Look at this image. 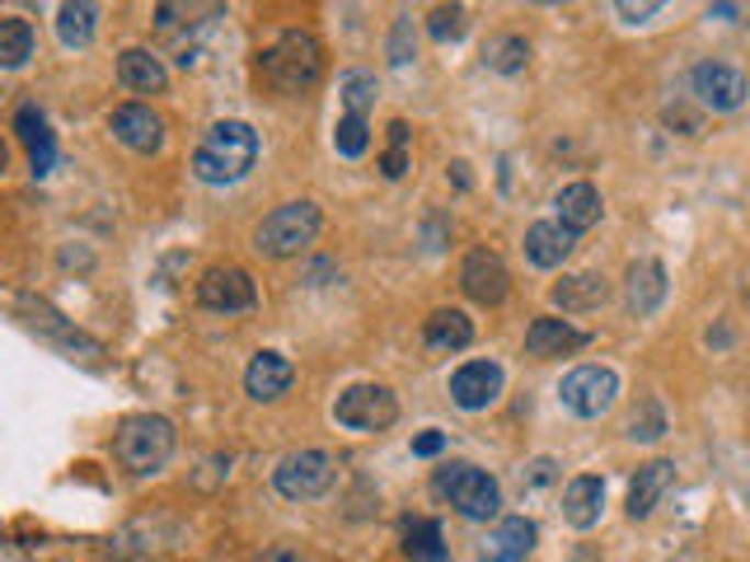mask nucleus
Masks as SVG:
<instances>
[{
    "mask_svg": "<svg viewBox=\"0 0 750 562\" xmlns=\"http://www.w3.org/2000/svg\"><path fill=\"white\" fill-rule=\"evenodd\" d=\"M558 398L572 417H605L619 398V375L609 366H578L558 384Z\"/></svg>",
    "mask_w": 750,
    "mask_h": 562,
    "instance_id": "obj_8",
    "label": "nucleus"
},
{
    "mask_svg": "<svg viewBox=\"0 0 750 562\" xmlns=\"http://www.w3.org/2000/svg\"><path fill=\"white\" fill-rule=\"evenodd\" d=\"M667 127H680V136H699L704 132V117L690 113L685 103H671V109H667Z\"/></svg>",
    "mask_w": 750,
    "mask_h": 562,
    "instance_id": "obj_38",
    "label": "nucleus"
},
{
    "mask_svg": "<svg viewBox=\"0 0 750 562\" xmlns=\"http://www.w3.org/2000/svg\"><path fill=\"white\" fill-rule=\"evenodd\" d=\"M549 295L563 314H586V310H601L609 301V281L601 272H572V277L558 281Z\"/></svg>",
    "mask_w": 750,
    "mask_h": 562,
    "instance_id": "obj_25",
    "label": "nucleus"
},
{
    "mask_svg": "<svg viewBox=\"0 0 750 562\" xmlns=\"http://www.w3.org/2000/svg\"><path fill=\"white\" fill-rule=\"evenodd\" d=\"M94 29H99V5H90V0H66V5H57V38L66 47H90Z\"/></svg>",
    "mask_w": 750,
    "mask_h": 562,
    "instance_id": "obj_27",
    "label": "nucleus"
},
{
    "mask_svg": "<svg viewBox=\"0 0 750 562\" xmlns=\"http://www.w3.org/2000/svg\"><path fill=\"white\" fill-rule=\"evenodd\" d=\"M553 211H558L553 221L563 225V231H572V235H586L591 225H601V216H605L601 188H596V183H586V179L568 183V188H558V198H553Z\"/></svg>",
    "mask_w": 750,
    "mask_h": 562,
    "instance_id": "obj_18",
    "label": "nucleus"
},
{
    "mask_svg": "<svg viewBox=\"0 0 750 562\" xmlns=\"http://www.w3.org/2000/svg\"><path fill=\"white\" fill-rule=\"evenodd\" d=\"M14 132H20V140H24L29 150L38 146V140H47V136H52V132H47V122H43V113L33 109V103H24V109L14 113Z\"/></svg>",
    "mask_w": 750,
    "mask_h": 562,
    "instance_id": "obj_37",
    "label": "nucleus"
},
{
    "mask_svg": "<svg viewBox=\"0 0 750 562\" xmlns=\"http://www.w3.org/2000/svg\"><path fill=\"white\" fill-rule=\"evenodd\" d=\"M605 512V479L596 473H578L568 487H563V520L572 530H591Z\"/></svg>",
    "mask_w": 750,
    "mask_h": 562,
    "instance_id": "obj_23",
    "label": "nucleus"
},
{
    "mask_svg": "<svg viewBox=\"0 0 750 562\" xmlns=\"http://www.w3.org/2000/svg\"><path fill=\"white\" fill-rule=\"evenodd\" d=\"M5 173H10V146L0 140V179H5Z\"/></svg>",
    "mask_w": 750,
    "mask_h": 562,
    "instance_id": "obj_45",
    "label": "nucleus"
},
{
    "mask_svg": "<svg viewBox=\"0 0 750 562\" xmlns=\"http://www.w3.org/2000/svg\"><path fill=\"white\" fill-rule=\"evenodd\" d=\"M254 562H305V558H301V549H295V543H272V549H264Z\"/></svg>",
    "mask_w": 750,
    "mask_h": 562,
    "instance_id": "obj_42",
    "label": "nucleus"
},
{
    "mask_svg": "<svg viewBox=\"0 0 750 562\" xmlns=\"http://www.w3.org/2000/svg\"><path fill=\"white\" fill-rule=\"evenodd\" d=\"M338 90H343V109H347V117H366V109L376 103V76H366V70H347Z\"/></svg>",
    "mask_w": 750,
    "mask_h": 562,
    "instance_id": "obj_32",
    "label": "nucleus"
},
{
    "mask_svg": "<svg viewBox=\"0 0 750 562\" xmlns=\"http://www.w3.org/2000/svg\"><path fill=\"white\" fill-rule=\"evenodd\" d=\"M436 497H446L464 520H497L502 512V483L493 479L488 469H474V464H446L436 469Z\"/></svg>",
    "mask_w": 750,
    "mask_h": 562,
    "instance_id": "obj_5",
    "label": "nucleus"
},
{
    "mask_svg": "<svg viewBox=\"0 0 750 562\" xmlns=\"http://www.w3.org/2000/svg\"><path fill=\"white\" fill-rule=\"evenodd\" d=\"M254 165H258V132L239 117L212 122L202 146L193 150V179L206 188H231L239 179H249Z\"/></svg>",
    "mask_w": 750,
    "mask_h": 562,
    "instance_id": "obj_1",
    "label": "nucleus"
},
{
    "mask_svg": "<svg viewBox=\"0 0 750 562\" xmlns=\"http://www.w3.org/2000/svg\"><path fill=\"white\" fill-rule=\"evenodd\" d=\"M334 479H338V460L328 450H315V446L282 454V464L272 469V487L282 492L287 502H315L334 487Z\"/></svg>",
    "mask_w": 750,
    "mask_h": 562,
    "instance_id": "obj_6",
    "label": "nucleus"
},
{
    "mask_svg": "<svg viewBox=\"0 0 750 562\" xmlns=\"http://www.w3.org/2000/svg\"><path fill=\"white\" fill-rule=\"evenodd\" d=\"M502 384H507V375H502L497 361H464L450 375V403L460 413H488L502 398Z\"/></svg>",
    "mask_w": 750,
    "mask_h": 562,
    "instance_id": "obj_12",
    "label": "nucleus"
},
{
    "mask_svg": "<svg viewBox=\"0 0 750 562\" xmlns=\"http://www.w3.org/2000/svg\"><path fill=\"white\" fill-rule=\"evenodd\" d=\"M713 14H718V20H737L741 5H708V20H713Z\"/></svg>",
    "mask_w": 750,
    "mask_h": 562,
    "instance_id": "obj_44",
    "label": "nucleus"
},
{
    "mask_svg": "<svg viewBox=\"0 0 750 562\" xmlns=\"http://www.w3.org/2000/svg\"><path fill=\"white\" fill-rule=\"evenodd\" d=\"M423 342H427V351H436V357H456V351H464L474 342V319H469L464 310H436L423 324Z\"/></svg>",
    "mask_w": 750,
    "mask_h": 562,
    "instance_id": "obj_24",
    "label": "nucleus"
},
{
    "mask_svg": "<svg viewBox=\"0 0 750 562\" xmlns=\"http://www.w3.org/2000/svg\"><path fill=\"white\" fill-rule=\"evenodd\" d=\"M483 66L497 70V76H520V70L530 66V38H520V33H497V38H488Z\"/></svg>",
    "mask_w": 750,
    "mask_h": 562,
    "instance_id": "obj_28",
    "label": "nucleus"
},
{
    "mask_svg": "<svg viewBox=\"0 0 750 562\" xmlns=\"http://www.w3.org/2000/svg\"><path fill=\"white\" fill-rule=\"evenodd\" d=\"M295 384V366L282 357V351H258L249 361V371H244V394L254 403H277L287 398Z\"/></svg>",
    "mask_w": 750,
    "mask_h": 562,
    "instance_id": "obj_17",
    "label": "nucleus"
},
{
    "mask_svg": "<svg viewBox=\"0 0 750 562\" xmlns=\"http://www.w3.org/2000/svg\"><path fill=\"white\" fill-rule=\"evenodd\" d=\"M624 431H629V441H638V446H657L661 436L671 431V422H667V408H661L657 398H642L638 408L629 413V427H624Z\"/></svg>",
    "mask_w": 750,
    "mask_h": 562,
    "instance_id": "obj_31",
    "label": "nucleus"
},
{
    "mask_svg": "<svg viewBox=\"0 0 750 562\" xmlns=\"http://www.w3.org/2000/svg\"><path fill=\"white\" fill-rule=\"evenodd\" d=\"M33 57V24L20 14H5L0 20V70H20Z\"/></svg>",
    "mask_w": 750,
    "mask_h": 562,
    "instance_id": "obj_29",
    "label": "nucleus"
},
{
    "mask_svg": "<svg viewBox=\"0 0 750 562\" xmlns=\"http://www.w3.org/2000/svg\"><path fill=\"white\" fill-rule=\"evenodd\" d=\"M173 446H179L173 422L160 413H132V417H122L113 431V460L127 473H136V479L160 473L173 460Z\"/></svg>",
    "mask_w": 750,
    "mask_h": 562,
    "instance_id": "obj_3",
    "label": "nucleus"
},
{
    "mask_svg": "<svg viewBox=\"0 0 750 562\" xmlns=\"http://www.w3.org/2000/svg\"><path fill=\"white\" fill-rule=\"evenodd\" d=\"M690 94H694V103L699 109H713V113H737L741 103H746V94H750V85H746V76L737 66H727V61H699L690 70Z\"/></svg>",
    "mask_w": 750,
    "mask_h": 562,
    "instance_id": "obj_10",
    "label": "nucleus"
},
{
    "mask_svg": "<svg viewBox=\"0 0 750 562\" xmlns=\"http://www.w3.org/2000/svg\"><path fill=\"white\" fill-rule=\"evenodd\" d=\"M258 70H264V80L272 85L277 94L301 99V94H310L324 80V43L310 29H282L264 47Z\"/></svg>",
    "mask_w": 750,
    "mask_h": 562,
    "instance_id": "obj_2",
    "label": "nucleus"
},
{
    "mask_svg": "<svg viewBox=\"0 0 750 562\" xmlns=\"http://www.w3.org/2000/svg\"><path fill=\"white\" fill-rule=\"evenodd\" d=\"M553 483H558V460H553V454H535V460L520 464V473H516V492H520V497H535V492H545Z\"/></svg>",
    "mask_w": 750,
    "mask_h": 562,
    "instance_id": "obj_34",
    "label": "nucleus"
},
{
    "mask_svg": "<svg viewBox=\"0 0 750 562\" xmlns=\"http://www.w3.org/2000/svg\"><path fill=\"white\" fill-rule=\"evenodd\" d=\"M572 249H578V235L563 231L558 221H535L526 231V258L535 262V268H545V272L563 268V262L572 258Z\"/></svg>",
    "mask_w": 750,
    "mask_h": 562,
    "instance_id": "obj_22",
    "label": "nucleus"
},
{
    "mask_svg": "<svg viewBox=\"0 0 750 562\" xmlns=\"http://www.w3.org/2000/svg\"><path fill=\"white\" fill-rule=\"evenodd\" d=\"M385 52H390V66H408V61L417 57V33H413V14H399V20H394Z\"/></svg>",
    "mask_w": 750,
    "mask_h": 562,
    "instance_id": "obj_36",
    "label": "nucleus"
},
{
    "mask_svg": "<svg viewBox=\"0 0 750 562\" xmlns=\"http://www.w3.org/2000/svg\"><path fill=\"white\" fill-rule=\"evenodd\" d=\"M667 268H661L657 258H638L629 277H624V305H629L634 319H652V314L661 310V301H667Z\"/></svg>",
    "mask_w": 750,
    "mask_h": 562,
    "instance_id": "obj_16",
    "label": "nucleus"
},
{
    "mask_svg": "<svg viewBox=\"0 0 750 562\" xmlns=\"http://www.w3.org/2000/svg\"><path fill=\"white\" fill-rule=\"evenodd\" d=\"M535 539H539V530H535L530 516H502L493 525V535L483 539L479 562H526L530 549H535Z\"/></svg>",
    "mask_w": 750,
    "mask_h": 562,
    "instance_id": "obj_19",
    "label": "nucleus"
},
{
    "mask_svg": "<svg viewBox=\"0 0 750 562\" xmlns=\"http://www.w3.org/2000/svg\"><path fill=\"white\" fill-rule=\"evenodd\" d=\"M334 422L357 436H376L390 431L399 422V398L385 384H347V390L334 398Z\"/></svg>",
    "mask_w": 750,
    "mask_h": 562,
    "instance_id": "obj_7",
    "label": "nucleus"
},
{
    "mask_svg": "<svg viewBox=\"0 0 750 562\" xmlns=\"http://www.w3.org/2000/svg\"><path fill=\"white\" fill-rule=\"evenodd\" d=\"M404 146H408V122L394 117V122H390V150H404Z\"/></svg>",
    "mask_w": 750,
    "mask_h": 562,
    "instance_id": "obj_43",
    "label": "nucleus"
},
{
    "mask_svg": "<svg viewBox=\"0 0 750 562\" xmlns=\"http://www.w3.org/2000/svg\"><path fill=\"white\" fill-rule=\"evenodd\" d=\"M591 342V333L568 324V319H553V314H545V319H535L526 328V357L535 361H553V357H572V351H582Z\"/></svg>",
    "mask_w": 750,
    "mask_h": 562,
    "instance_id": "obj_15",
    "label": "nucleus"
},
{
    "mask_svg": "<svg viewBox=\"0 0 750 562\" xmlns=\"http://www.w3.org/2000/svg\"><path fill=\"white\" fill-rule=\"evenodd\" d=\"M24 314H29V324H33V333H43L47 342H57L61 351H80V357H103V342H94L90 333H80L66 314L57 310V305H47V301H38V295H24Z\"/></svg>",
    "mask_w": 750,
    "mask_h": 562,
    "instance_id": "obj_14",
    "label": "nucleus"
},
{
    "mask_svg": "<svg viewBox=\"0 0 750 562\" xmlns=\"http://www.w3.org/2000/svg\"><path fill=\"white\" fill-rule=\"evenodd\" d=\"M198 305L212 314H244L258 305V286L239 262H212L198 277Z\"/></svg>",
    "mask_w": 750,
    "mask_h": 562,
    "instance_id": "obj_9",
    "label": "nucleus"
},
{
    "mask_svg": "<svg viewBox=\"0 0 750 562\" xmlns=\"http://www.w3.org/2000/svg\"><path fill=\"white\" fill-rule=\"evenodd\" d=\"M117 80L132 94H165L169 90V66L150 47H127L117 57Z\"/></svg>",
    "mask_w": 750,
    "mask_h": 562,
    "instance_id": "obj_20",
    "label": "nucleus"
},
{
    "mask_svg": "<svg viewBox=\"0 0 750 562\" xmlns=\"http://www.w3.org/2000/svg\"><path fill=\"white\" fill-rule=\"evenodd\" d=\"M404 553L413 562H446V543H441V525L436 520H408L404 530Z\"/></svg>",
    "mask_w": 750,
    "mask_h": 562,
    "instance_id": "obj_30",
    "label": "nucleus"
},
{
    "mask_svg": "<svg viewBox=\"0 0 750 562\" xmlns=\"http://www.w3.org/2000/svg\"><path fill=\"white\" fill-rule=\"evenodd\" d=\"M446 450V431H423V436H413V454L417 460H432V454H441Z\"/></svg>",
    "mask_w": 750,
    "mask_h": 562,
    "instance_id": "obj_40",
    "label": "nucleus"
},
{
    "mask_svg": "<svg viewBox=\"0 0 750 562\" xmlns=\"http://www.w3.org/2000/svg\"><path fill=\"white\" fill-rule=\"evenodd\" d=\"M464 29H469V10L464 5H436L427 14V33L436 43H456Z\"/></svg>",
    "mask_w": 750,
    "mask_h": 562,
    "instance_id": "obj_35",
    "label": "nucleus"
},
{
    "mask_svg": "<svg viewBox=\"0 0 750 562\" xmlns=\"http://www.w3.org/2000/svg\"><path fill=\"white\" fill-rule=\"evenodd\" d=\"M173 539H179V525L155 516V520H136V525H127V530H117L109 539V553L113 558H136V553H150V549H165V543H173Z\"/></svg>",
    "mask_w": 750,
    "mask_h": 562,
    "instance_id": "obj_26",
    "label": "nucleus"
},
{
    "mask_svg": "<svg viewBox=\"0 0 750 562\" xmlns=\"http://www.w3.org/2000/svg\"><path fill=\"white\" fill-rule=\"evenodd\" d=\"M109 132H113L117 146H127L136 155H155L165 146V122L150 103H117L109 113Z\"/></svg>",
    "mask_w": 750,
    "mask_h": 562,
    "instance_id": "obj_13",
    "label": "nucleus"
},
{
    "mask_svg": "<svg viewBox=\"0 0 750 562\" xmlns=\"http://www.w3.org/2000/svg\"><path fill=\"white\" fill-rule=\"evenodd\" d=\"M615 14H619L624 24H648L652 14H661V0H642V5H629V0H619Z\"/></svg>",
    "mask_w": 750,
    "mask_h": 562,
    "instance_id": "obj_39",
    "label": "nucleus"
},
{
    "mask_svg": "<svg viewBox=\"0 0 750 562\" xmlns=\"http://www.w3.org/2000/svg\"><path fill=\"white\" fill-rule=\"evenodd\" d=\"M404 169H408V150H385L380 155V173H385V179H404Z\"/></svg>",
    "mask_w": 750,
    "mask_h": 562,
    "instance_id": "obj_41",
    "label": "nucleus"
},
{
    "mask_svg": "<svg viewBox=\"0 0 750 562\" xmlns=\"http://www.w3.org/2000/svg\"><path fill=\"white\" fill-rule=\"evenodd\" d=\"M320 225H324V211L310 202V198H301V202H282L277 211H268L264 221H258V231H254V249L264 254V258H295V254H305L310 244L320 239Z\"/></svg>",
    "mask_w": 750,
    "mask_h": 562,
    "instance_id": "obj_4",
    "label": "nucleus"
},
{
    "mask_svg": "<svg viewBox=\"0 0 750 562\" xmlns=\"http://www.w3.org/2000/svg\"><path fill=\"white\" fill-rule=\"evenodd\" d=\"M366 146H371V127H366V117H338L334 127V150L343 155V160H361Z\"/></svg>",
    "mask_w": 750,
    "mask_h": 562,
    "instance_id": "obj_33",
    "label": "nucleus"
},
{
    "mask_svg": "<svg viewBox=\"0 0 750 562\" xmlns=\"http://www.w3.org/2000/svg\"><path fill=\"white\" fill-rule=\"evenodd\" d=\"M460 291L474 305H502L512 291V272L493 249H469L460 262Z\"/></svg>",
    "mask_w": 750,
    "mask_h": 562,
    "instance_id": "obj_11",
    "label": "nucleus"
},
{
    "mask_svg": "<svg viewBox=\"0 0 750 562\" xmlns=\"http://www.w3.org/2000/svg\"><path fill=\"white\" fill-rule=\"evenodd\" d=\"M671 483H675V464L671 460L642 464L634 473V483H629V520H648L657 506H661V497L671 492Z\"/></svg>",
    "mask_w": 750,
    "mask_h": 562,
    "instance_id": "obj_21",
    "label": "nucleus"
}]
</instances>
